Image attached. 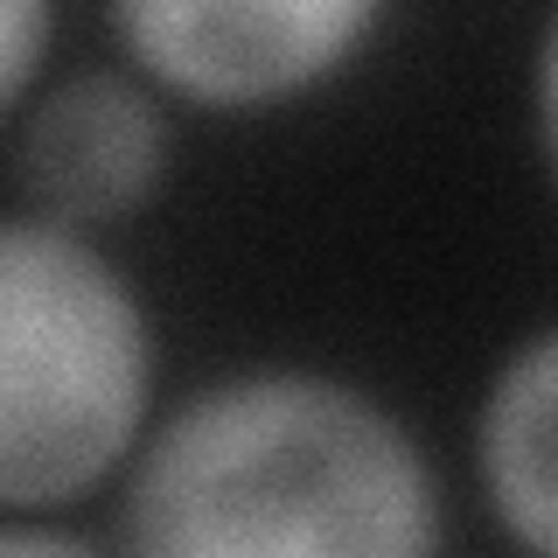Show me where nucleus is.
Listing matches in <instances>:
<instances>
[{
    "mask_svg": "<svg viewBox=\"0 0 558 558\" xmlns=\"http://www.w3.org/2000/svg\"><path fill=\"white\" fill-rule=\"evenodd\" d=\"M126 545L154 558H418L440 502L412 433L356 384L244 371L147 440Z\"/></svg>",
    "mask_w": 558,
    "mask_h": 558,
    "instance_id": "nucleus-1",
    "label": "nucleus"
},
{
    "mask_svg": "<svg viewBox=\"0 0 558 558\" xmlns=\"http://www.w3.org/2000/svg\"><path fill=\"white\" fill-rule=\"evenodd\" d=\"M154 336L126 272L70 223H0V510H57L126 461Z\"/></svg>",
    "mask_w": 558,
    "mask_h": 558,
    "instance_id": "nucleus-2",
    "label": "nucleus"
},
{
    "mask_svg": "<svg viewBox=\"0 0 558 558\" xmlns=\"http://www.w3.org/2000/svg\"><path fill=\"white\" fill-rule=\"evenodd\" d=\"M377 8L384 0H112V22L168 92L252 112L342 70Z\"/></svg>",
    "mask_w": 558,
    "mask_h": 558,
    "instance_id": "nucleus-3",
    "label": "nucleus"
},
{
    "mask_svg": "<svg viewBox=\"0 0 558 558\" xmlns=\"http://www.w3.org/2000/svg\"><path fill=\"white\" fill-rule=\"evenodd\" d=\"M168 174L161 105L119 70H77L35 105L22 140V182L49 223L133 217Z\"/></svg>",
    "mask_w": 558,
    "mask_h": 558,
    "instance_id": "nucleus-4",
    "label": "nucleus"
},
{
    "mask_svg": "<svg viewBox=\"0 0 558 558\" xmlns=\"http://www.w3.org/2000/svg\"><path fill=\"white\" fill-rule=\"evenodd\" d=\"M475 468L502 531L558 558V328L496 371L475 418Z\"/></svg>",
    "mask_w": 558,
    "mask_h": 558,
    "instance_id": "nucleus-5",
    "label": "nucleus"
},
{
    "mask_svg": "<svg viewBox=\"0 0 558 558\" xmlns=\"http://www.w3.org/2000/svg\"><path fill=\"white\" fill-rule=\"evenodd\" d=\"M49 49V0H0V105L22 98Z\"/></svg>",
    "mask_w": 558,
    "mask_h": 558,
    "instance_id": "nucleus-6",
    "label": "nucleus"
},
{
    "mask_svg": "<svg viewBox=\"0 0 558 558\" xmlns=\"http://www.w3.org/2000/svg\"><path fill=\"white\" fill-rule=\"evenodd\" d=\"M537 140H545V161L558 174V14L537 43Z\"/></svg>",
    "mask_w": 558,
    "mask_h": 558,
    "instance_id": "nucleus-7",
    "label": "nucleus"
},
{
    "mask_svg": "<svg viewBox=\"0 0 558 558\" xmlns=\"http://www.w3.org/2000/svg\"><path fill=\"white\" fill-rule=\"evenodd\" d=\"M0 551H84V537L57 523H0Z\"/></svg>",
    "mask_w": 558,
    "mask_h": 558,
    "instance_id": "nucleus-8",
    "label": "nucleus"
}]
</instances>
